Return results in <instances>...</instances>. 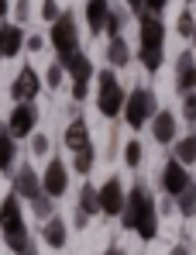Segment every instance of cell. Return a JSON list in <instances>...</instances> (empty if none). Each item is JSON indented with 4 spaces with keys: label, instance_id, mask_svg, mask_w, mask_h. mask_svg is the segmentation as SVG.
I'll list each match as a JSON object with an SVG mask.
<instances>
[{
    "label": "cell",
    "instance_id": "1",
    "mask_svg": "<svg viewBox=\"0 0 196 255\" xmlns=\"http://www.w3.org/2000/svg\"><path fill=\"white\" fill-rule=\"evenodd\" d=\"M0 231H3V242H7V249L14 255L24 252L31 245V235H28V224H24V211H21V197L17 193L3 197V204H0Z\"/></svg>",
    "mask_w": 196,
    "mask_h": 255
},
{
    "label": "cell",
    "instance_id": "2",
    "mask_svg": "<svg viewBox=\"0 0 196 255\" xmlns=\"http://www.w3.org/2000/svg\"><path fill=\"white\" fill-rule=\"evenodd\" d=\"M97 83H100V93H97V107H100V114H103V118H117V114H124L127 90L120 86L117 73L107 66V69L97 73Z\"/></svg>",
    "mask_w": 196,
    "mask_h": 255
},
{
    "label": "cell",
    "instance_id": "3",
    "mask_svg": "<svg viewBox=\"0 0 196 255\" xmlns=\"http://www.w3.org/2000/svg\"><path fill=\"white\" fill-rule=\"evenodd\" d=\"M155 114H158V100L148 86H138V90L127 93V104H124V121H127V128L138 131V128L148 125Z\"/></svg>",
    "mask_w": 196,
    "mask_h": 255
},
{
    "label": "cell",
    "instance_id": "4",
    "mask_svg": "<svg viewBox=\"0 0 196 255\" xmlns=\"http://www.w3.org/2000/svg\"><path fill=\"white\" fill-rule=\"evenodd\" d=\"M48 42L55 48V62H62V59H69L73 52H79V28H76V17H73L69 10H62V17L52 24Z\"/></svg>",
    "mask_w": 196,
    "mask_h": 255
},
{
    "label": "cell",
    "instance_id": "5",
    "mask_svg": "<svg viewBox=\"0 0 196 255\" xmlns=\"http://www.w3.org/2000/svg\"><path fill=\"white\" fill-rule=\"evenodd\" d=\"M14 193H17L21 200H28V204H38L41 197H48L45 186H41V172L31 169V162L14 172Z\"/></svg>",
    "mask_w": 196,
    "mask_h": 255
},
{
    "label": "cell",
    "instance_id": "6",
    "mask_svg": "<svg viewBox=\"0 0 196 255\" xmlns=\"http://www.w3.org/2000/svg\"><path fill=\"white\" fill-rule=\"evenodd\" d=\"M158 183H162V190H165V197L169 200H176L193 179H190V169L183 166V162H176V159H169L165 166H162V176H158Z\"/></svg>",
    "mask_w": 196,
    "mask_h": 255
},
{
    "label": "cell",
    "instance_id": "7",
    "mask_svg": "<svg viewBox=\"0 0 196 255\" xmlns=\"http://www.w3.org/2000/svg\"><path fill=\"white\" fill-rule=\"evenodd\" d=\"M35 125H38V107L35 104H17L7 118V131L14 138H31L35 134Z\"/></svg>",
    "mask_w": 196,
    "mask_h": 255
},
{
    "label": "cell",
    "instance_id": "8",
    "mask_svg": "<svg viewBox=\"0 0 196 255\" xmlns=\"http://www.w3.org/2000/svg\"><path fill=\"white\" fill-rule=\"evenodd\" d=\"M41 186H45V193L55 200V197H62L66 190H69V166L62 162V159H48V166L41 169Z\"/></svg>",
    "mask_w": 196,
    "mask_h": 255
},
{
    "label": "cell",
    "instance_id": "9",
    "mask_svg": "<svg viewBox=\"0 0 196 255\" xmlns=\"http://www.w3.org/2000/svg\"><path fill=\"white\" fill-rule=\"evenodd\" d=\"M124 204H127V190L120 186L117 176H110V179L100 186V214L120 217V214H124Z\"/></svg>",
    "mask_w": 196,
    "mask_h": 255
},
{
    "label": "cell",
    "instance_id": "10",
    "mask_svg": "<svg viewBox=\"0 0 196 255\" xmlns=\"http://www.w3.org/2000/svg\"><path fill=\"white\" fill-rule=\"evenodd\" d=\"M38 93H41V76L31 66H24V69L14 76V83H10V97H14L17 104H35Z\"/></svg>",
    "mask_w": 196,
    "mask_h": 255
},
{
    "label": "cell",
    "instance_id": "11",
    "mask_svg": "<svg viewBox=\"0 0 196 255\" xmlns=\"http://www.w3.org/2000/svg\"><path fill=\"white\" fill-rule=\"evenodd\" d=\"M165 45V24L155 14L138 17V48H162Z\"/></svg>",
    "mask_w": 196,
    "mask_h": 255
},
{
    "label": "cell",
    "instance_id": "12",
    "mask_svg": "<svg viewBox=\"0 0 196 255\" xmlns=\"http://www.w3.org/2000/svg\"><path fill=\"white\" fill-rule=\"evenodd\" d=\"M148 197H152V190H148L141 179L127 190V204H124V214H120V221H124V228H127V231H134V221H138L141 207L148 204Z\"/></svg>",
    "mask_w": 196,
    "mask_h": 255
},
{
    "label": "cell",
    "instance_id": "13",
    "mask_svg": "<svg viewBox=\"0 0 196 255\" xmlns=\"http://www.w3.org/2000/svg\"><path fill=\"white\" fill-rule=\"evenodd\" d=\"M176 90H179L183 97L196 90V55L193 52H183V55L176 59Z\"/></svg>",
    "mask_w": 196,
    "mask_h": 255
},
{
    "label": "cell",
    "instance_id": "14",
    "mask_svg": "<svg viewBox=\"0 0 196 255\" xmlns=\"http://www.w3.org/2000/svg\"><path fill=\"white\" fill-rule=\"evenodd\" d=\"M134 235H138L141 242H155V235H158V207H155V197H148V204L141 207L138 221H134Z\"/></svg>",
    "mask_w": 196,
    "mask_h": 255
},
{
    "label": "cell",
    "instance_id": "15",
    "mask_svg": "<svg viewBox=\"0 0 196 255\" xmlns=\"http://www.w3.org/2000/svg\"><path fill=\"white\" fill-rule=\"evenodd\" d=\"M69 76H73V83H90L93 76H97V69H93V62L86 59V52H73L69 59H62L59 62Z\"/></svg>",
    "mask_w": 196,
    "mask_h": 255
},
{
    "label": "cell",
    "instance_id": "16",
    "mask_svg": "<svg viewBox=\"0 0 196 255\" xmlns=\"http://www.w3.org/2000/svg\"><path fill=\"white\" fill-rule=\"evenodd\" d=\"M24 31H21V24H14V21H3L0 24V48H3V59H14L21 48H24Z\"/></svg>",
    "mask_w": 196,
    "mask_h": 255
},
{
    "label": "cell",
    "instance_id": "17",
    "mask_svg": "<svg viewBox=\"0 0 196 255\" xmlns=\"http://www.w3.org/2000/svg\"><path fill=\"white\" fill-rule=\"evenodd\" d=\"M176 131H179V125H176V114L172 111H158L155 118H152V138H155L158 145L176 141Z\"/></svg>",
    "mask_w": 196,
    "mask_h": 255
},
{
    "label": "cell",
    "instance_id": "18",
    "mask_svg": "<svg viewBox=\"0 0 196 255\" xmlns=\"http://www.w3.org/2000/svg\"><path fill=\"white\" fill-rule=\"evenodd\" d=\"M107 17H110V3L107 0H86V28H90V35H103Z\"/></svg>",
    "mask_w": 196,
    "mask_h": 255
},
{
    "label": "cell",
    "instance_id": "19",
    "mask_svg": "<svg viewBox=\"0 0 196 255\" xmlns=\"http://www.w3.org/2000/svg\"><path fill=\"white\" fill-rule=\"evenodd\" d=\"M62 141H66V148H73V152H83V148H90V128L83 118H73L69 128H66V134H62Z\"/></svg>",
    "mask_w": 196,
    "mask_h": 255
},
{
    "label": "cell",
    "instance_id": "20",
    "mask_svg": "<svg viewBox=\"0 0 196 255\" xmlns=\"http://www.w3.org/2000/svg\"><path fill=\"white\" fill-rule=\"evenodd\" d=\"M14 162H17V138L7 128H0V172L3 176L14 172Z\"/></svg>",
    "mask_w": 196,
    "mask_h": 255
},
{
    "label": "cell",
    "instance_id": "21",
    "mask_svg": "<svg viewBox=\"0 0 196 255\" xmlns=\"http://www.w3.org/2000/svg\"><path fill=\"white\" fill-rule=\"evenodd\" d=\"M41 238H45V245H48V249H62V245L69 242V228H66V221H62V217H52V221H45V228H41Z\"/></svg>",
    "mask_w": 196,
    "mask_h": 255
},
{
    "label": "cell",
    "instance_id": "22",
    "mask_svg": "<svg viewBox=\"0 0 196 255\" xmlns=\"http://www.w3.org/2000/svg\"><path fill=\"white\" fill-rule=\"evenodd\" d=\"M86 217H93V214H100V190L97 186H90V183H83V190H79V207Z\"/></svg>",
    "mask_w": 196,
    "mask_h": 255
},
{
    "label": "cell",
    "instance_id": "23",
    "mask_svg": "<svg viewBox=\"0 0 196 255\" xmlns=\"http://www.w3.org/2000/svg\"><path fill=\"white\" fill-rule=\"evenodd\" d=\"M107 62H110V69H120V66L131 62V48H127L124 38H110V45H107Z\"/></svg>",
    "mask_w": 196,
    "mask_h": 255
},
{
    "label": "cell",
    "instance_id": "24",
    "mask_svg": "<svg viewBox=\"0 0 196 255\" xmlns=\"http://www.w3.org/2000/svg\"><path fill=\"white\" fill-rule=\"evenodd\" d=\"M172 159H176V162H183V166H193V162H196V134H186V138H179V141H176Z\"/></svg>",
    "mask_w": 196,
    "mask_h": 255
},
{
    "label": "cell",
    "instance_id": "25",
    "mask_svg": "<svg viewBox=\"0 0 196 255\" xmlns=\"http://www.w3.org/2000/svg\"><path fill=\"white\" fill-rule=\"evenodd\" d=\"M176 211L183 214V217H196V179L176 197Z\"/></svg>",
    "mask_w": 196,
    "mask_h": 255
},
{
    "label": "cell",
    "instance_id": "26",
    "mask_svg": "<svg viewBox=\"0 0 196 255\" xmlns=\"http://www.w3.org/2000/svg\"><path fill=\"white\" fill-rule=\"evenodd\" d=\"M138 59H141V66H145L148 73H158L162 62H165V52H162V48H138Z\"/></svg>",
    "mask_w": 196,
    "mask_h": 255
},
{
    "label": "cell",
    "instance_id": "27",
    "mask_svg": "<svg viewBox=\"0 0 196 255\" xmlns=\"http://www.w3.org/2000/svg\"><path fill=\"white\" fill-rule=\"evenodd\" d=\"M93 162H97V152H93V145H90V148L76 152V159H73V169H76L79 176H90V172H93Z\"/></svg>",
    "mask_w": 196,
    "mask_h": 255
},
{
    "label": "cell",
    "instance_id": "28",
    "mask_svg": "<svg viewBox=\"0 0 196 255\" xmlns=\"http://www.w3.org/2000/svg\"><path fill=\"white\" fill-rule=\"evenodd\" d=\"M141 159H145L141 141H127V145H124V162H127V169H138V166H141Z\"/></svg>",
    "mask_w": 196,
    "mask_h": 255
},
{
    "label": "cell",
    "instance_id": "29",
    "mask_svg": "<svg viewBox=\"0 0 196 255\" xmlns=\"http://www.w3.org/2000/svg\"><path fill=\"white\" fill-rule=\"evenodd\" d=\"M124 21H127V14L110 7V17H107V28H103V31H107L110 38H120V28H124Z\"/></svg>",
    "mask_w": 196,
    "mask_h": 255
},
{
    "label": "cell",
    "instance_id": "30",
    "mask_svg": "<svg viewBox=\"0 0 196 255\" xmlns=\"http://www.w3.org/2000/svg\"><path fill=\"white\" fill-rule=\"evenodd\" d=\"M176 31H179L183 38H193V31H196V17H193V10H183V14H179V21H176Z\"/></svg>",
    "mask_w": 196,
    "mask_h": 255
},
{
    "label": "cell",
    "instance_id": "31",
    "mask_svg": "<svg viewBox=\"0 0 196 255\" xmlns=\"http://www.w3.org/2000/svg\"><path fill=\"white\" fill-rule=\"evenodd\" d=\"M41 17H45L48 24H55V21L62 17V10H59V3H55V0H41Z\"/></svg>",
    "mask_w": 196,
    "mask_h": 255
},
{
    "label": "cell",
    "instance_id": "32",
    "mask_svg": "<svg viewBox=\"0 0 196 255\" xmlns=\"http://www.w3.org/2000/svg\"><path fill=\"white\" fill-rule=\"evenodd\" d=\"M62 76H66V69H62L59 62H52V66H48V73H45V83L52 86V90H59V83H62Z\"/></svg>",
    "mask_w": 196,
    "mask_h": 255
},
{
    "label": "cell",
    "instance_id": "33",
    "mask_svg": "<svg viewBox=\"0 0 196 255\" xmlns=\"http://www.w3.org/2000/svg\"><path fill=\"white\" fill-rule=\"evenodd\" d=\"M183 118H186V121H193V125H196V90H193V93H186V97H183Z\"/></svg>",
    "mask_w": 196,
    "mask_h": 255
},
{
    "label": "cell",
    "instance_id": "34",
    "mask_svg": "<svg viewBox=\"0 0 196 255\" xmlns=\"http://www.w3.org/2000/svg\"><path fill=\"white\" fill-rule=\"evenodd\" d=\"M14 17H17V24L28 21L31 17V0H14Z\"/></svg>",
    "mask_w": 196,
    "mask_h": 255
},
{
    "label": "cell",
    "instance_id": "35",
    "mask_svg": "<svg viewBox=\"0 0 196 255\" xmlns=\"http://www.w3.org/2000/svg\"><path fill=\"white\" fill-rule=\"evenodd\" d=\"M31 152H35V155H45V152H48V134H38V131L31 134Z\"/></svg>",
    "mask_w": 196,
    "mask_h": 255
},
{
    "label": "cell",
    "instance_id": "36",
    "mask_svg": "<svg viewBox=\"0 0 196 255\" xmlns=\"http://www.w3.org/2000/svg\"><path fill=\"white\" fill-rule=\"evenodd\" d=\"M165 7H169V0H145V14H155L158 17Z\"/></svg>",
    "mask_w": 196,
    "mask_h": 255
},
{
    "label": "cell",
    "instance_id": "37",
    "mask_svg": "<svg viewBox=\"0 0 196 255\" xmlns=\"http://www.w3.org/2000/svg\"><path fill=\"white\" fill-rule=\"evenodd\" d=\"M86 90L90 83H73V100H86Z\"/></svg>",
    "mask_w": 196,
    "mask_h": 255
},
{
    "label": "cell",
    "instance_id": "38",
    "mask_svg": "<svg viewBox=\"0 0 196 255\" xmlns=\"http://www.w3.org/2000/svg\"><path fill=\"white\" fill-rule=\"evenodd\" d=\"M41 45H45V38H41V35H31V38L24 42V48H31V52H38Z\"/></svg>",
    "mask_w": 196,
    "mask_h": 255
},
{
    "label": "cell",
    "instance_id": "39",
    "mask_svg": "<svg viewBox=\"0 0 196 255\" xmlns=\"http://www.w3.org/2000/svg\"><path fill=\"white\" fill-rule=\"evenodd\" d=\"M124 3H127V7H131V10H134V14H138V17H141V14H145V0H124Z\"/></svg>",
    "mask_w": 196,
    "mask_h": 255
},
{
    "label": "cell",
    "instance_id": "40",
    "mask_svg": "<svg viewBox=\"0 0 196 255\" xmlns=\"http://www.w3.org/2000/svg\"><path fill=\"white\" fill-rule=\"evenodd\" d=\"M7 14H10V0H0V24H3Z\"/></svg>",
    "mask_w": 196,
    "mask_h": 255
},
{
    "label": "cell",
    "instance_id": "41",
    "mask_svg": "<svg viewBox=\"0 0 196 255\" xmlns=\"http://www.w3.org/2000/svg\"><path fill=\"white\" fill-rule=\"evenodd\" d=\"M86 221H90V217H86L83 211H76V228H86Z\"/></svg>",
    "mask_w": 196,
    "mask_h": 255
},
{
    "label": "cell",
    "instance_id": "42",
    "mask_svg": "<svg viewBox=\"0 0 196 255\" xmlns=\"http://www.w3.org/2000/svg\"><path fill=\"white\" fill-rule=\"evenodd\" d=\"M169 255H190V249H186V245H176V249H172Z\"/></svg>",
    "mask_w": 196,
    "mask_h": 255
},
{
    "label": "cell",
    "instance_id": "43",
    "mask_svg": "<svg viewBox=\"0 0 196 255\" xmlns=\"http://www.w3.org/2000/svg\"><path fill=\"white\" fill-rule=\"evenodd\" d=\"M17 255H38V249H35V242H31V245H28L24 252H17Z\"/></svg>",
    "mask_w": 196,
    "mask_h": 255
},
{
    "label": "cell",
    "instance_id": "44",
    "mask_svg": "<svg viewBox=\"0 0 196 255\" xmlns=\"http://www.w3.org/2000/svg\"><path fill=\"white\" fill-rule=\"evenodd\" d=\"M103 255H124V252H120V249H107Z\"/></svg>",
    "mask_w": 196,
    "mask_h": 255
},
{
    "label": "cell",
    "instance_id": "45",
    "mask_svg": "<svg viewBox=\"0 0 196 255\" xmlns=\"http://www.w3.org/2000/svg\"><path fill=\"white\" fill-rule=\"evenodd\" d=\"M0 59H3V48H0Z\"/></svg>",
    "mask_w": 196,
    "mask_h": 255
},
{
    "label": "cell",
    "instance_id": "46",
    "mask_svg": "<svg viewBox=\"0 0 196 255\" xmlns=\"http://www.w3.org/2000/svg\"><path fill=\"white\" fill-rule=\"evenodd\" d=\"M186 3H196V0H186Z\"/></svg>",
    "mask_w": 196,
    "mask_h": 255
},
{
    "label": "cell",
    "instance_id": "47",
    "mask_svg": "<svg viewBox=\"0 0 196 255\" xmlns=\"http://www.w3.org/2000/svg\"><path fill=\"white\" fill-rule=\"evenodd\" d=\"M193 42H196V31H193Z\"/></svg>",
    "mask_w": 196,
    "mask_h": 255
}]
</instances>
